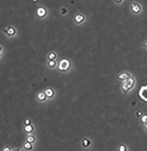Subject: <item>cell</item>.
Here are the masks:
<instances>
[{"mask_svg":"<svg viewBox=\"0 0 147 151\" xmlns=\"http://www.w3.org/2000/svg\"><path fill=\"white\" fill-rule=\"evenodd\" d=\"M134 85H135V79L133 76H129L126 81H123V86H122V91L125 92V93H128L132 88L134 87Z\"/></svg>","mask_w":147,"mask_h":151,"instance_id":"cell-1","label":"cell"},{"mask_svg":"<svg viewBox=\"0 0 147 151\" xmlns=\"http://www.w3.org/2000/svg\"><path fill=\"white\" fill-rule=\"evenodd\" d=\"M70 61L68 60V58H63L61 62H59V64L57 65V68L59 69V71H68L69 69H70Z\"/></svg>","mask_w":147,"mask_h":151,"instance_id":"cell-2","label":"cell"},{"mask_svg":"<svg viewBox=\"0 0 147 151\" xmlns=\"http://www.w3.org/2000/svg\"><path fill=\"white\" fill-rule=\"evenodd\" d=\"M4 33L9 37H13L17 35V30H16L13 26H7V28L4 29Z\"/></svg>","mask_w":147,"mask_h":151,"instance_id":"cell-3","label":"cell"},{"mask_svg":"<svg viewBox=\"0 0 147 151\" xmlns=\"http://www.w3.org/2000/svg\"><path fill=\"white\" fill-rule=\"evenodd\" d=\"M36 16L38 18H45L48 16V10L45 7H38L36 11Z\"/></svg>","mask_w":147,"mask_h":151,"instance_id":"cell-4","label":"cell"},{"mask_svg":"<svg viewBox=\"0 0 147 151\" xmlns=\"http://www.w3.org/2000/svg\"><path fill=\"white\" fill-rule=\"evenodd\" d=\"M141 10H142V7H141V5L138 4V3H132L130 4V11L133 12V13L138 14L141 12Z\"/></svg>","mask_w":147,"mask_h":151,"instance_id":"cell-5","label":"cell"},{"mask_svg":"<svg viewBox=\"0 0 147 151\" xmlns=\"http://www.w3.org/2000/svg\"><path fill=\"white\" fill-rule=\"evenodd\" d=\"M85 20V16H83V14H81V13H77L75 16V22L76 24H82L83 22Z\"/></svg>","mask_w":147,"mask_h":151,"instance_id":"cell-6","label":"cell"},{"mask_svg":"<svg viewBox=\"0 0 147 151\" xmlns=\"http://www.w3.org/2000/svg\"><path fill=\"white\" fill-rule=\"evenodd\" d=\"M48 99V96L45 95V93L44 92H39L38 94H37V100L40 101V102H44L45 100Z\"/></svg>","mask_w":147,"mask_h":151,"instance_id":"cell-7","label":"cell"},{"mask_svg":"<svg viewBox=\"0 0 147 151\" xmlns=\"http://www.w3.org/2000/svg\"><path fill=\"white\" fill-rule=\"evenodd\" d=\"M44 93H45V95L48 96V99H51V98H54L55 96V92H54L52 88H46V89L44 91Z\"/></svg>","mask_w":147,"mask_h":151,"instance_id":"cell-8","label":"cell"},{"mask_svg":"<svg viewBox=\"0 0 147 151\" xmlns=\"http://www.w3.org/2000/svg\"><path fill=\"white\" fill-rule=\"evenodd\" d=\"M129 76H130V75H129L128 73H121L117 75V80H120V81H126Z\"/></svg>","mask_w":147,"mask_h":151,"instance_id":"cell-9","label":"cell"},{"mask_svg":"<svg viewBox=\"0 0 147 151\" xmlns=\"http://www.w3.org/2000/svg\"><path fill=\"white\" fill-rule=\"evenodd\" d=\"M24 131L26 133H29V134H31V133L35 131V127L32 126L31 124H30V125H25V126H24Z\"/></svg>","mask_w":147,"mask_h":151,"instance_id":"cell-10","label":"cell"},{"mask_svg":"<svg viewBox=\"0 0 147 151\" xmlns=\"http://www.w3.org/2000/svg\"><path fill=\"white\" fill-rule=\"evenodd\" d=\"M46 65L49 67V68H55V67H57V62H56V60H51V61H48L46 62Z\"/></svg>","mask_w":147,"mask_h":151,"instance_id":"cell-11","label":"cell"},{"mask_svg":"<svg viewBox=\"0 0 147 151\" xmlns=\"http://www.w3.org/2000/svg\"><path fill=\"white\" fill-rule=\"evenodd\" d=\"M56 58H57V54H56V52L52 51V52H49V54H48V61L56 60Z\"/></svg>","mask_w":147,"mask_h":151,"instance_id":"cell-12","label":"cell"},{"mask_svg":"<svg viewBox=\"0 0 147 151\" xmlns=\"http://www.w3.org/2000/svg\"><path fill=\"white\" fill-rule=\"evenodd\" d=\"M90 144H91V142H90L88 138H84V139L82 140V146H83V147H88V146H90Z\"/></svg>","mask_w":147,"mask_h":151,"instance_id":"cell-13","label":"cell"},{"mask_svg":"<svg viewBox=\"0 0 147 151\" xmlns=\"http://www.w3.org/2000/svg\"><path fill=\"white\" fill-rule=\"evenodd\" d=\"M24 149L27 151H31L32 149H33V145H32V143H29V142H25V144H24Z\"/></svg>","mask_w":147,"mask_h":151,"instance_id":"cell-14","label":"cell"},{"mask_svg":"<svg viewBox=\"0 0 147 151\" xmlns=\"http://www.w3.org/2000/svg\"><path fill=\"white\" fill-rule=\"evenodd\" d=\"M25 142H29V143H32V144H33V143L36 142V137L32 136V134H29L26 137V140H25Z\"/></svg>","mask_w":147,"mask_h":151,"instance_id":"cell-15","label":"cell"},{"mask_svg":"<svg viewBox=\"0 0 147 151\" xmlns=\"http://www.w3.org/2000/svg\"><path fill=\"white\" fill-rule=\"evenodd\" d=\"M117 151H128V150H127V146H126V145L121 144L120 146H119V149H117Z\"/></svg>","mask_w":147,"mask_h":151,"instance_id":"cell-16","label":"cell"},{"mask_svg":"<svg viewBox=\"0 0 147 151\" xmlns=\"http://www.w3.org/2000/svg\"><path fill=\"white\" fill-rule=\"evenodd\" d=\"M59 12H61V14H63V16H65V14L68 13V9H65V7H62V9L59 10Z\"/></svg>","mask_w":147,"mask_h":151,"instance_id":"cell-17","label":"cell"},{"mask_svg":"<svg viewBox=\"0 0 147 151\" xmlns=\"http://www.w3.org/2000/svg\"><path fill=\"white\" fill-rule=\"evenodd\" d=\"M30 124H31V119L30 118H26L24 120V125H30Z\"/></svg>","mask_w":147,"mask_h":151,"instance_id":"cell-18","label":"cell"},{"mask_svg":"<svg viewBox=\"0 0 147 151\" xmlns=\"http://www.w3.org/2000/svg\"><path fill=\"white\" fill-rule=\"evenodd\" d=\"M141 121H142V124L147 123V115H142V117H141Z\"/></svg>","mask_w":147,"mask_h":151,"instance_id":"cell-19","label":"cell"},{"mask_svg":"<svg viewBox=\"0 0 147 151\" xmlns=\"http://www.w3.org/2000/svg\"><path fill=\"white\" fill-rule=\"evenodd\" d=\"M11 150H12V149H11V147H10V146H5V147H4V149H3V150H1V151H11Z\"/></svg>","mask_w":147,"mask_h":151,"instance_id":"cell-20","label":"cell"},{"mask_svg":"<svg viewBox=\"0 0 147 151\" xmlns=\"http://www.w3.org/2000/svg\"><path fill=\"white\" fill-rule=\"evenodd\" d=\"M135 115H136V117H142V113H141L140 111H138V112L135 113Z\"/></svg>","mask_w":147,"mask_h":151,"instance_id":"cell-21","label":"cell"},{"mask_svg":"<svg viewBox=\"0 0 147 151\" xmlns=\"http://www.w3.org/2000/svg\"><path fill=\"white\" fill-rule=\"evenodd\" d=\"M114 1H115L116 4H121V3H122V1H123V0H114Z\"/></svg>","mask_w":147,"mask_h":151,"instance_id":"cell-22","label":"cell"},{"mask_svg":"<svg viewBox=\"0 0 147 151\" xmlns=\"http://www.w3.org/2000/svg\"><path fill=\"white\" fill-rule=\"evenodd\" d=\"M11 151H22V150H20V149H18V147H16V149H12Z\"/></svg>","mask_w":147,"mask_h":151,"instance_id":"cell-23","label":"cell"},{"mask_svg":"<svg viewBox=\"0 0 147 151\" xmlns=\"http://www.w3.org/2000/svg\"><path fill=\"white\" fill-rule=\"evenodd\" d=\"M143 45H145V46H147V41L145 42V43H143Z\"/></svg>","mask_w":147,"mask_h":151,"instance_id":"cell-24","label":"cell"},{"mask_svg":"<svg viewBox=\"0 0 147 151\" xmlns=\"http://www.w3.org/2000/svg\"><path fill=\"white\" fill-rule=\"evenodd\" d=\"M1 51H3V46L0 45V52H1Z\"/></svg>","mask_w":147,"mask_h":151,"instance_id":"cell-25","label":"cell"},{"mask_svg":"<svg viewBox=\"0 0 147 151\" xmlns=\"http://www.w3.org/2000/svg\"><path fill=\"white\" fill-rule=\"evenodd\" d=\"M145 128H146V130H147V123L145 124Z\"/></svg>","mask_w":147,"mask_h":151,"instance_id":"cell-26","label":"cell"},{"mask_svg":"<svg viewBox=\"0 0 147 151\" xmlns=\"http://www.w3.org/2000/svg\"><path fill=\"white\" fill-rule=\"evenodd\" d=\"M32 1H33V3H37V1H38V0H32Z\"/></svg>","mask_w":147,"mask_h":151,"instance_id":"cell-27","label":"cell"},{"mask_svg":"<svg viewBox=\"0 0 147 151\" xmlns=\"http://www.w3.org/2000/svg\"><path fill=\"white\" fill-rule=\"evenodd\" d=\"M0 60H1V52H0Z\"/></svg>","mask_w":147,"mask_h":151,"instance_id":"cell-28","label":"cell"}]
</instances>
